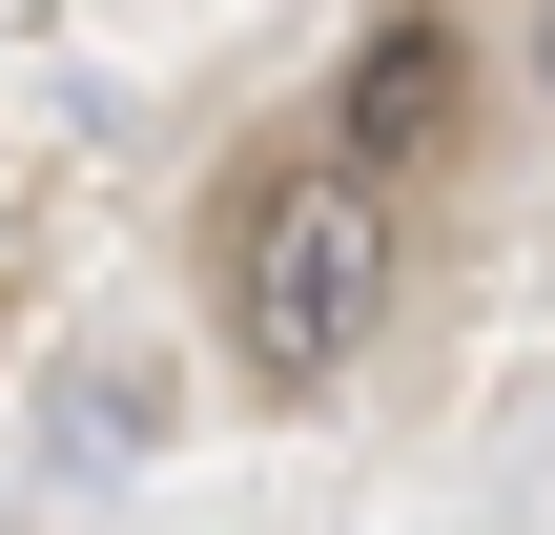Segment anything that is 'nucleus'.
Listing matches in <instances>:
<instances>
[{"label": "nucleus", "mask_w": 555, "mask_h": 535, "mask_svg": "<svg viewBox=\"0 0 555 535\" xmlns=\"http://www.w3.org/2000/svg\"><path fill=\"white\" fill-rule=\"evenodd\" d=\"M535 103H555V0H535Z\"/></svg>", "instance_id": "7ed1b4c3"}, {"label": "nucleus", "mask_w": 555, "mask_h": 535, "mask_svg": "<svg viewBox=\"0 0 555 535\" xmlns=\"http://www.w3.org/2000/svg\"><path fill=\"white\" fill-rule=\"evenodd\" d=\"M453 124H474V62H453V21L412 0V21H371L350 41V103H330V144L371 165V186H412V165H453Z\"/></svg>", "instance_id": "f03ea898"}, {"label": "nucleus", "mask_w": 555, "mask_h": 535, "mask_svg": "<svg viewBox=\"0 0 555 535\" xmlns=\"http://www.w3.org/2000/svg\"><path fill=\"white\" fill-rule=\"evenodd\" d=\"M391 289H412V206H391L350 144H288V165H247V186L206 206V330H227V371H247L268 412L350 392V371L391 351Z\"/></svg>", "instance_id": "f257e3e1"}]
</instances>
